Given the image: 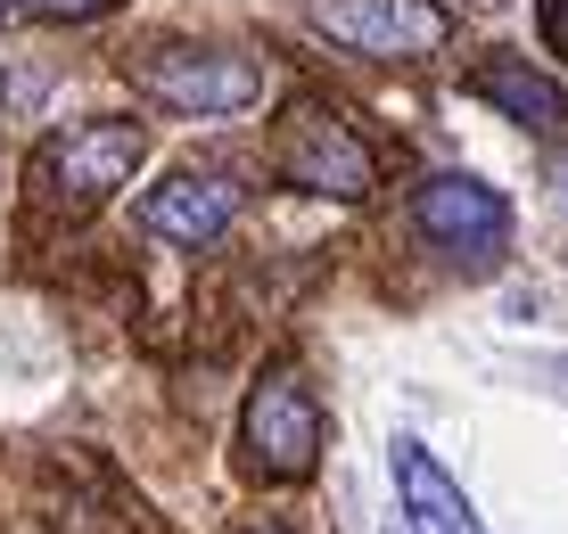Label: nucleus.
<instances>
[{"label":"nucleus","mask_w":568,"mask_h":534,"mask_svg":"<svg viewBox=\"0 0 568 534\" xmlns=\"http://www.w3.org/2000/svg\"><path fill=\"white\" fill-rule=\"evenodd\" d=\"M124 74L156 99V107H173V115H247L264 99V66H256V58L199 50V42H156L141 58H124Z\"/></svg>","instance_id":"f257e3e1"},{"label":"nucleus","mask_w":568,"mask_h":534,"mask_svg":"<svg viewBox=\"0 0 568 534\" xmlns=\"http://www.w3.org/2000/svg\"><path fill=\"white\" fill-rule=\"evenodd\" d=\"M149 156V132L124 124V115H91V124L58 132V141H42V156H33V182H42L50 206H100V197H115L132 182V165Z\"/></svg>","instance_id":"f03ea898"},{"label":"nucleus","mask_w":568,"mask_h":534,"mask_svg":"<svg viewBox=\"0 0 568 534\" xmlns=\"http://www.w3.org/2000/svg\"><path fill=\"white\" fill-rule=\"evenodd\" d=\"M413 223L437 255H454L462 271H495L511 255V206L503 189H486L478 173H437L413 189Z\"/></svg>","instance_id":"7ed1b4c3"},{"label":"nucleus","mask_w":568,"mask_h":534,"mask_svg":"<svg viewBox=\"0 0 568 534\" xmlns=\"http://www.w3.org/2000/svg\"><path fill=\"white\" fill-rule=\"evenodd\" d=\"M313 25L355 58H437L454 42L437 0H313Z\"/></svg>","instance_id":"20e7f679"},{"label":"nucleus","mask_w":568,"mask_h":534,"mask_svg":"<svg viewBox=\"0 0 568 534\" xmlns=\"http://www.w3.org/2000/svg\"><path fill=\"white\" fill-rule=\"evenodd\" d=\"M247 461L264 469V477H313V461H322V403H313V387H297L281 370V379H264L247 394Z\"/></svg>","instance_id":"39448f33"},{"label":"nucleus","mask_w":568,"mask_h":534,"mask_svg":"<svg viewBox=\"0 0 568 534\" xmlns=\"http://www.w3.org/2000/svg\"><path fill=\"white\" fill-rule=\"evenodd\" d=\"M281 182L355 206V197L379 189V165H371V148L355 141V124H338V115H297V132L281 141Z\"/></svg>","instance_id":"423d86ee"},{"label":"nucleus","mask_w":568,"mask_h":534,"mask_svg":"<svg viewBox=\"0 0 568 534\" xmlns=\"http://www.w3.org/2000/svg\"><path fill=\"white\" fill-rule=\"evenodd\" d=\"M240 223V182L231 173H173V182L141 189V230L165 247H214Z\"/></svg>","instance_id":"0eeeda50"},{"label":"nucleus","mask_w":568,"mask_h":534,"mask_svg":"<svg viewBox=\"0 0 568 534\" xmlns=\"http://www.w3.org/2000/svg\"><path fill=\"white\" fill-rule=\"evenodd\" d=\"M478 99H486V107H503L511 124L544 132V141H552V132L568 124V99H560V83H552V74H536L527 58H495V66H478Z\"/></svg>","instance_id":"6e6552de"},{"label":"nucleus","mask_w":568,"mask_h":534,"mask_svg":"<svg viewBox=\"0 0 568 534\" xmlns=\"http://www.w3.org/2000/svg\"><path fill=\"white\" fill-rule=\"evenodd\" d=\"M17 9H33V17H67V25H83V17H108L115 0H17Z\"/></svg>","instance_id":"1a4fd4ad"},{"label":"nucleus","mask_w":568,"mask_h":534,"mask_svg":"<svg viewBox=\"0 0 568 534\" xmlns=\"http://www.w3.org/2000/svg\"><path fill=\"white\" fill-rule=\"evenodd\" d=\"M544 42L568 58V0H552V9H544Z\"/></svg>","instance_id":"9d476101"},{"label":"nucleus","mask_w":568,"mask_h":534,"mask_svg":"<svg viewBox=\"0 0 568 534\" xmlns=\"http://www.w3.org/2000/svg\"><path fill=\"white\" fill-rule=\"evenodd\" d=\"M413 526H420V518H413ZM420 534H454V526H420Z\"/></svg>","instance_id":"9b49d317"},{"label":"nucleus","mask_w":568,"mask_h":534,"mask_svg":"<svg viewBox=\"0 0 568 534\" xmlns=\"http://www.w3.org/2000/svg\"><path fill=\"white\" fill-rule=\"evenodd\" d=\"M256 534H288V526H256Z\"/></svg>","instance_id":"f8f14e48"},{"label":"nucleus","mask_w":568,"mask_h":534,"mask_svg":"<svg viewBox=\"0 0 568 534\" xmlns=\"http://www.w3.org/2000/svg\"><path fill=\"white\" fill-rule=\"evenodd\" d=\"M9 9H17V0H0V17H9Z\"/></svg>","instance_id":"ddd939ff"}]
</instances>
